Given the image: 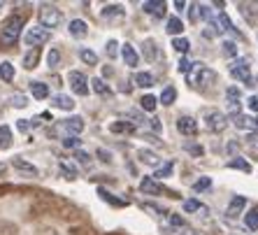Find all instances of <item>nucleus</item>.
<instances>
[{
	"mask_svg": "<svg viewBox=\"0 0 258 235\" xmlns=\"http://www.w3.org/2000/svg\"><path fill=\"white\" fill-rule=\"evenodd\" d=\"M188 86L196 91H205L207 86L214 84L216 79V73L210 70V68L205 66V63H191V70H188Z\"/></svg>",
	"mask_w": 258,
	"mask_h": 235,
	"instance_id": "obj_1",
	"label": "nucleus"
},
{
	"mask_svg": "<svg viewBox=\"0 0 258 235\" xmlns=\"http://www.w3.org/2000/svg\"><path fill=\"white\" fill-rule=\"evenodd\" d=\"M82 131H84V119H82V116H70V119H63L51 126V135L60 138V140L77 138Z\"/></svg>",
	"mask_w": 258,
	"mask_h": 235,
	"instance_id": "obj_2",
	"label": "nucleus"
},
{
	"mask_svg": "<svg viewBox=\"0 0 258 235\" xmlns=\"http://www.w3.org/2000/svg\"><path fill=\"white\" fill-rule=\"evenodd\" d=\"M21 28H24V19L19 17V14L7 19L5 24H3V28H0V42H3V47H10V44L17 42L19 35H21Z\"/></svg>",
	"mask_w": 258,
	"mask_h": 235,
	"instance_id": "obj_3",
	"label": "nucleus"
},
{
	"mask_svg": "<svg viewBox=\"0 0 258 235\" xmlns=\"http://www.w3.org/2000/svg\"><path fill=\"white\" fill-rule=\"evenodd\" d=\"M37 19H40V26H42L44 30H54L56 26H60L63 14H60V10L56 5H51V3H42L40 10H37Z\"/></svg>",
	"mask_w": 258,
	"mask_h": 235,
	"instance_id": "obj_4",
	"label": "nucleus"
},
{
	"mask_svg": "<svg viewBox=\"0 0 258 235\" xmlns=\"http://www.w3.org/2000/svg\"><path fill=\"white\" fill-rule=\"evenodd\" d=\"M49 37H51V30H44L42 26H33V28L26 30V35H24V42L28 44L30 49H37L40 44L49 42Z\"/></svg>",
	"mask_w": 258,
	"mask_h": 235,
	"instance_id": "obj_5",
	"label": "nucleus"
},
{
	"mask_svg": "<svg viewBox=\"0 0 258 235\" xmlns=\"http://www.w3.org/2000/svg\"><path fill=\"white\" fill-rule=\"evenodd\" d=\"M205 126L210 128L212 133H221L228 126V116L223 114V112H219V109H212V112H207V116H205Z\"/></svg>",
	"mask_w": 258,
	"mask_h": 235,
	"instance_id": "obj_6",
	"label": "nucleus"
},
{
	"mask_svg": "<svg viewBox=\"0 0 258 235\" xmlns=\"http://www.w3.org/2000/svg\"><path fill=\"white\" fill-rule=\"evenodd\" d=\"M68 79H70V86H72V91H75L77 96H86V93H89V79H86L84 73L72 70V73L68 75Z\"/></svg>",
	"mask_w": 258,
	"mask_h": 235,
	"instance_id": "obj_7",
	"label": "nucleus"
},
{
	"mask_svg": "<svg viewBox=\"0 0 258 235\" xmlns=\"http://www.w3.org/2000/svg\"><path fill=\"white\" fill-rule=\"evenodd\" d=\"M230 75L235 79H240V82H246V84L251 86V73H249V61H237L233 68H230Z\"/></svg>",
	"mask_w": 258,
	"mask_h": 235,
	"instance_id": "obj_8",
	"label": "nucleus"
},
{
	"mask_svg": "<svg viewBox=\"0 0 258 235\" xmlns=\"http://www.w3.org/2000/svg\"><path fill=\"white\" fill-rule=\"evenodd\" d=\"M140 189H142V193H151V196H161V193H168L165 189L158 184L154 177H144L142 182H140Z\"/></svg>",
	"mask_w": 258,
	"mask_h": 235,
	"instance_id": "obj_9",
	"label": "nucleus"
},
{
	"mask_svg": "<svg viewBox=\"0 0 258 235\" xmlns=\"http://www.w3.org/2000/svg\"><path fill=\"white\" fill-rule=\"evenodd\" d=\"M165 7H168V5H165L163 0H156V3H151V0H149V3H144V5H142V10L147 14H151V17L163 19V17H165Z\"/></svg>",
	"mask_w": 258,
	"mask_h": 235,
	"instance_id": "obj_10",
	"label": "nucleus"
},
{
	"mask_svg": "<svg viewBox=\"0 0 258 235\" xmlns=\"http://www.w3.org/2000/svg\"><path fill=\"white\" fill-rule=\"evenodd\" d=\"M121 58H123V63H126L128 68L140 66V54L131 47V44H123V47H121Z\"/></svg>",
	"mask_w": 258,
	"mask_h": 235,
	"instance_id": "obj_11",
	"label": "nucleus"
},
{
	"mask_svg": "<svg viewBox=\"0 0 258 235\" xmlns=\"http://www.w3.org/2000/svg\"><path fill=\"white\" fill-rule=\"evenodd\" d=\"M177 128H179L181 135H196V133H198V124H196V119H191V116L177 119Z\"/></svg>",
	"mask_w": 258,
	"mask_h": 235,
	"instance_id": "obj_12",
	"label": "nucleus"
},
{
	"mask_svg": "<svg viewBox=\"0 0 258 235\" xmlns=\"http://www.w3.org/2000/svg\"><path fill=\"white\" fill-rule=\"evenodd\" d=\"M138 156H140V161H142L144 165H151V168H158V165H161V156H158L156 151H151V149H140Z\"/></svg>",
	"mask_w": 258,
	"mask_h": 235,
	"instance_id": "obj_13",
	"label": "nucleus"
},
{
	"mask_svg": "<svg viewBox=\"0 0 258 235\" xmlns=\"http://www.w3.org/2000/svg\"><path fill=\"white\" fill-rule=\"evenodd\" d=\"M226 98L230 100V112H233V114H237V112H240V89H237V86H228Z\"/></svg>",
	"mask_w": 258,
	"mask_h": 235,
	"instance_id": "obj_14",
	"label": "nucleus"
},
{
	"mask_svg": "<svg viewBox=\"0 0 258 235\" xmlns=\"http://www.w3.org/2000/svg\"><path fill=\"white\" fill-rule=\"evenodd\" d=\"M51 105L58 109H66V112H70V109H75V100H72L70 96H63V93H58V96L51 98Z\"/></svg>",
	"mask_w": 258,
	"mask_h": 235,
	"instance_id": "obj_15",
	"label": "nucleus"
},
{
	"mask_svg": "<svg viewBox=\"0 0 258 235\" xmlns=\"http://www.w3.org/2000/svg\"><path fill=\"white\" fill-rule=\"evenodd\" d=\"M246 207V200L242 198V196H235L233 200H230V205H228V217L235 219V217H240V212Z\"/></svg>",
	"mask_w": 258,
	"mask_h": 235,
	"instance_id": "obj_16",
	"label": "nucleus"
},
{
	"mask_svg": "<svg viewBox=\"0 0 258 235\" xmlns=\"http://www.w3.org/2000/svg\"><path fill=\"white\" fill-rule=\"evenodd\" d=\"M30 93L35 100H44L49 96V86L44 82H30Z\"/></svg>",
	"mask_w": 258,
	"mask_h": 235,
	"instance_id": "obj_17",
	"label": "nucleus"
},
{
	"mask_svg": "<svg viewBox=\"0 0 258 235\" xmlns=\"http://www.w3.org/2000/svg\"><path fill=\"white\" fill-rule=\"evenodd\" d=\"M109 131L119 133V135H131V133H135V126L131 121H114V124H109Z\"/></svg>",
	"mask_w": 258,
	"mask_h": 235,
	"instance_id": "obj_18",
	"label": "nucleus"
},
{
	"mask_svg": "<svg viewBox=\"0 0 258 235\" xmlns=\"http://www.w3.org/2000/svg\"><path fill=\"white\" fill-rule=\"evenodd\" d=\"M86 33H89V26H86V21H82V19H75V21H70V35L84 37Z\"/></svg>",
	"mask_w": 258,
	"mask_h": 235,
	"instance_id": "obj_19",
	"label": "nucleus"
},
{
	"mask_svg": "<svg viewBox=\"0 0 258 235\" xmlns=\"http://www.w3.org/2000/svg\"><path fill=\"white\" fill-rule=\"evenodd\" d=\"M102 19H116V17H123L126 14V10H123V5H107L102 7Z\"/></svg>",
	"mask_w": 258,
	"mask_h": 235,
	"instance_id": "obj_20",
	"label": "nucleus"
},
{
	"mask_svg": "<svg viewBox=\"0 0 258 235\" xmlns=\"http://www.w3.org/2000/svg\"><path fill=\"white\" fill-rule=\"evenodd\" d=\"M142 51H144V58H147V61H154V58L158 56V47H156V42H154V40H144Z\"/></svg>",
	"mask_w": 258,
	"mask_h": 235,
	"instance_id": "obj_21",
	"label": "nucleus"
},
{
	"mask_svg": "<svg viewBox=\"0 0 258 235\" xmlns=\"http://www.w3.org/2000/svg\"><path fill=\"white\" fill-rule=\"evenodd\" d=\"M12 147V128L10 126H0V149Z\"/></svg>",
	"mask_w": 258,
	"mask_h": 235,
	"instance_id": "obj_22",
	"label": "nucleus"
},
{
	"mask_svg": "<svg viewBox=\"0 0 258 235\" xmlns=\"http://www.w3.org/2000/svg\"><path fill=\"white\" fill-rule=\"evenodd\" d=\"M91 86H93V91H96L98 96H112V89H109L105 82H102L100 77H96V79H91Z\"/></svg>",
	"mask_w": 258,
	"mask_h": 235,
	"instance_id": "obj_23",
	"label": "nucleus"
},
{
	"mask_svg": "<svg viewBox=\"0 0 258 235\" xmlns=\"http://www.w3.org/2000/svg\"><path fill=\"white\" fill-rule=\"evenodd\" d=\"M37 58H40V51H37V49H30L28 54L24 56V68L26 70H33V68L37 66Z\"/></svg>",
	"mask_w": 258,
	"mask_h": 235,
	"instance_id": "obj_24",
	"label": "nucleus"
},
{
	"mask_svg": "<svg viewBox=\"0 0 258 235\" xmlns=\"http://www.w3.org/2000/svg\"><path fill=\"white\" fill-rule=\"evenodd\" d=\"M140 105H142V109H147V112H154L156 105H158V98L151 96V93H147V96L140 98Z\"/></svg>",
	"mask_w": 258,
	"mask_h": 235,
	"instance_id": "obj_25",
	"label": "nucleus"
},
{
	"mask_svg": "<svg viewBox=\"0 0 258 235\" xmlns=\"http://www.w3.org/2000/svg\"><path fill=\"white\" fill-rule=\"evenodd\" d=\"M174 98H177V91H174V86H165L158 100H161L163 105H172V103H174Z\"/></svg>",
	"mask_w": 258,
	"mask_h": 235,
	"instance_id": "obj_26",
	"label": "nucleus"
},
{
	"mask_svg": "<svg viewBox=\"0 0 258 235\" xmlns=\"http://www.w3.org/2000/svg\"><path fill=\"white\" fill-rule=\"evenodd\" d=\"M133 82H135L138 86H142V89H147V86L154 84V75H149V73H138Z\"/></svg>",
	"mask_w": 258,
	"mask_h": 235,
	"instance_id": "obj_27",
	"label": "nucleus"
},
{
	"mask_svg": "<svg viewBox=\"0 0 258 235\" xmlns=\"http://www.w3.org/2000/svg\"><path fill=\"white\" fill-rule=\"evenodd\" d=\"M228 168H237V170H242V172H251V163L249 161H244V158H233V161H228Z\"/></svg>",
	"mask_w": 258,
	"mask_h": 235,
	"instance_id": "obj_28",
	"label": "nucleus"
},
{
	"mask_svg": "<svg viewBox=\"0 0 258 235\" xmlns=\"http://www.w3.org/2000/svg\"><path fill=\"white\" fill-rule=\"evenodd\" d=\"M0 79H3V82H12L14 79L12 63H0Z\"/></svg>",
	"mask_w": 258,
	"mask_h": 235,
	"instance_id": "obj_29",
	"label": "nucleus"
},
{
	"mask_svg": "<svg viewBox=\"0 0 258 235\" xmlns=\"http://www.w3.org/2000/svg\"><path fill=\"white\" fill-rule=\"evenodd\" d=\"M14 168L24 170V172H28V175H37V168H35V165H30V163H26L24 158H14Z\"/></svg>",
	"mask_w": 258,
	"mask_h": 235,
	"instance_id": "obj_30",
	"label": "nucleus"
},
{
	"mask_svg": "<svg viewBox=\"0 0 258 235\" xmlns=\"http://www.w3.org/2000/svg\"><path fill=\"white\" fill-rule=\"evenodd\" d=\"M244 223H246V228H249V230H258V210L246 212Z\"/></svg>",
	"mask_w": 258,
	"mask_h": 235,
	"instance_id": "obj_31",
	"label": "nucleus"
},
{
	"mask_svg": "<svg viewBox=\"0 0 258 235\" xmlns=\"http://www.w3.org/2000/svg\"><path fill=\"white\" fill-rule=\"evenodd\" d=\"M79 56H82V61H84L86 66H96V63H98L96 51H91V49H82V51H79Z\"/></svg>",
	"mask_w": 258,
	"mask_h": 235,
	"instance_id": "obj_32",
	"label": "nucleus"
},
{
	"mask_svg": "<svg viewBox=\"0 0 258 235\" xmlns=\"http://www.w3.org/2000/svg\"><path fill=\"white\" fill-rule=\"evenodd\" d=\"M58 165H60V170H63V175H66L68 180H75V177H77V168H75L72 163H68V161H60Z\"/></svg>",
	"mask_w": 258,
	"mask_h": 235,
	"instance_id": "obj_33",
	"label": "nucleus"
},
{
	"mask_svg": "<svg viewBox=\"0 0 258 235\" xmlns=\"http://www.w3.org/2000/svg\"><path fill=\"white\" fill-rule=\"evenodd\" d=\"M172 170H174L172 163H165V165H161V168L154 172V180H163V177H170V175H172Z\"/></svg>",
	"mask_w": 258,
	"mask_h": 235,
	"instance_id": "obj_34",
	"label": "nucleus"
},
{
	"mask_svg": "<svg viewBox=\"0 0 258 235\" xmlns=\"http://www.w3.org/2000/svg\"><path fill=\"white\" fill-rule=\"evenodd\" d=\"M184 212H207V207L200 205L198 200H184Z\"/></svg>",
	"mask_w": 258,
	"mask_h": 235,
	"instance_id": "obj_35",
	"label": "nucleus"
},
{
	"mask_svg": "<svg viewBox=\"0 0 258 235\" xmlns=\"http://www.w3.org/2000/svg\"><path fill=\"white\" fill-rule=\"evenodd\" d=\"M170 33V35H179L181 30H184V26H181V21L179 19H170L168 21V28H165Z\"/></svg>",
	"mask_w": 258,
	"mask_h": 235,
	"instance_id": "obj_36",
	"label": "nucleus"
},
{
	"mask_svg": "<svg viewBox=\"0 0 258 235\" xmlns=\"http://www.w3.org/2000/svg\"><path fill=\"white\" fill-rule=\"evenodd\" d=\"M10 105H12V107H26V105H28V98H26L24 93H14V96L10 98Z\"/></svg>",
	"mask_w": 258,
	"mask_h": 235,
	"instance_id": "obj_37",
	"label": "nucleus"
},
{
	"mask_svg": "<svg viewBox=\"0 0 258 235\" xmlns=\"http://www.w3.org/2000/svg\"><path fill=\"white\" fill-rule=\"evenodd\" d=\"M172 47L177 49V51H181V54H186L191 44H188V40H184V37H174V40H172Z\"/></svg>",
	"mask_w": 258,
	"mask_h": 235,
	"instance_id": "obj_38",
	"label": "nucleus"
},
{
	"mask_svg": "<svg viewBox=\"0 0 258 235\" xmlns=\"http://www.w3.org/2000/svg\"><path fill=\"white\" fill-rule=\"evenodd\" d=\"M58 61H60V51H58V49H51V51H49V56H47L49 68H58Z\"/></svg>",
	"mask_w": 258,
	"mask_h": 235,
	"instance_id": "obj_39",
	"label": "nucleus"
},
{
	"mask_svg": "<svg viewBox=\"0 0 258 235\" xmlns=\"http://www.w3.org/2000/svg\"><path fill=\"white\" fill-rule=\"evenodd\" d=\"M219 24H221V26H219L221 30H235V28H233V24H230V19L226 17L223 12H219Z\"/></svg>",
	"mask_w": 258,
	"mask_h": 235,
	"instance_id": "obj_40",
	"label": "nucleus"
},
{
	"mask_svg": "<svg viewBox=\"0 0 258 235\" xmlns=\"http://www.w3.org/2000/svg\"><path fill=\"white\" fill-rule=\"evenodd\" d=\"M210 187H212L210 177H203V180H198L196 184H193V189H196V191H205V189H210Z\"/></svg>",
	"mask_w": 258,
	"mask_h": 235,
	"instance_id": "obj_41",
	"label": "nucleus"
},
{
	"mask_svg": "<svg viewBox=\"0 0 258 235\" xmlns=\"http://www.w3.org/2000/svg\"><path fill=\"white\" fill-rule=\"evenodd\" d=\"M100 198H105V200H109V203H112V205H126V200H119V198H112V196H109L107 191H105V189H100Z\"/></svg>",
	"mask_w": 258,
	"mask_h": 235,
	"instance_id": "obj_42",
	"label": "nucleus"
},
{
	"mask_svg": "<svg viewBox=\"0 0 258 235\" xmlns=\"http://www.w3.org/2000/svg\"><path fill=\"white\" fill-rule=\"evenodd\" d=\"M116 51H119V42H116V40H109L107 42V56L109 58H114Z\"/></svg>",
	"mask_w": 258,
	"mask_h": 235,
	"instance_id": "obj_43",
	"label": "nucleus"
},
{
	"mask_svg": "<svg viewBox=\"0 0 258 235\" xmlns=\"http://www.w3.org/2000/svg\"><path fill=\"white\" fill-rule=\"evenodd\" d=\"M223 54H226V56H235V54H237L235 42H223Z\"/></svg>",
	"mask_w": 258,
	"mask_h": 235,
	"instance_id": "obj_44",
	"label": "nucleus"
},
{
	"mask_svg": "<svg viewBox=\"0 0 258 235\" xmlns=\"http://www.w3.org/2000/svg\"><path fill=\"white\" fill-rule=\"evenodd\" d=\"M75 156H77V161H79V163H84V165H89V163H91V156L86 154V151H77Z\"/></svg>",
	"mask_w": 258,
	"mask_h": 235,
	"instance_id": "obj_45",
	"label": "nucleus"
},
{
	"mask_svg": "<svg viewBox=\"0 0 258 235\" xmlns=\"http://www.w3.org/2000/svg\"><path fill=\"white\" fill-rule=\"evenodd\" d=\"M246 107L253 109V112H258V96H251L249 100H246Z\"/></svg>",
	"mask_w": 258,
	"mask_h": 235,
	"instance_id": "obj_46",
	"label": "nucleus"
},
{
	"mask_svg": "<svg viewBox=\"0 0 258 235\" xmlns=\"http://www.w3.org/2000/svg\"><path fill=\"white\" fill-rule=\"evenodd\" d=\"M179 70H181V73H188V70H191V63H188L186 58H181L179 61Z\"/></svg>",
	"mask_w": 258,
	"mask_h": 235,
	"instance_id": "obj_47",
	"label": "nucleus"
},
{
	"mask_svg": "<svg viewBox=\"0 0 258 235\" xmlns=\"http://www.w3.org/2000/svg\"><path fill=\"white\" fill-rule=\"evenodd\" d=\"M63 145H66V147H77L79 145V138H68V140H63Z\"/></svg>",
	"mask_w": 258,
	"mask_h": 235,
	"instance_id": "obj_48",
	"label": "nucleus"
},
{
	"mask_svg": "<svg viewBox=\"0 0 258 235\" xmlns=\"http://www.w3.org/2000/svg\"><path fill=\"white\" fill-rule=\"evenodd\" d=\"M186 149H188V151H193V154H198V156H203V147H198V145H193V147H191V145H186Z\"/></svg>",
	"mask_w": 258,
	"mask_h": 235,
	"instance_id": "obj_49",
	"label": "nucleus"
},
{
	"mask_svg": "<svg viewBox=\"0 0 258 235\" xmlns=\"http://www.w3.org/2000/svg\"><path fill=\"white\" fill-rule=\"evenodd\" d=\"M17 128H19V131H28V128H30V121H24V119H21V121L17 124Z\"/></svg>",
	"mask_w": 258,
	"mask_h": 235,
	"instance_id": "obj_50",
	"label": "nucleus"
},
{
	"mask_svg": "<svg viewBox=\"0 0 258 235\" xmlns=\"http://www.w3.org/2000/svg\"><path fill=\"white\" fill-rule=\"evenodd\" d=\"M246 142H251L253 147H258V135H256V133H251V135H246Z\"/></svg>",
	"mask_w": 258,
	"mask_h": 235,
	"instance_id": "obj_51",
	"label": "nucleus"
},
{
	"mask_svg": "<svg viewBox=\"0 0 258 235\" xmlns=\"http://www.w3.org/2000/svg\"><path fill=\"white\" fill-rule=\"evenodd\" d=\"M98 154H100V158H102V161H105V163H109V154H107V151H105V149H100V151H98Z\"/></svg>",
	"mask_w": 258,
	"mask_h": 235,
	"instance_id": "obj_52",
	"label": "nucleus"
},
{
	"mask_svg": "<svg viewBox=\"0 0 258 235\" xmlns=\"http://www.w3.org/2000/svg\"><path fill=\"white\" fill-rule=\"evenodd\" d=\"M184 7H186V3H181V0H177V3H174V10H179V12L184 10Z\"/></svg>",
	"mask_w": 258,
	"mask_h": 235,
	"instance_id": "obj_53",
	"label": "nucleus"
},
{
	"mask_svg": "<svg viewBox=\"0 0 258 235\" xmlns=\"http://www.w3.org/2000/svg\"><path fill=\"white\" fill-rule=\"evenodd\" d=\"M151 128H154V131H161V124H158L156 119H151Z\"/></svg>",
	"mask_w": 258,
	"mask_h": 235,
	"instance_id": "obj_54",
	"label": "nucleus"
},
{
	"mask_svg": "<svg viewBox=\"0 0 258 235\" xmlns=\"http://www.w3.org/2000/svg\"><path fill=\"white\" fill-rule=\"evenodd\" d=\"M0 7H3V3H0Z\"/></svg>",
	"mask_w": 258,
	"mask_h": 235,
	"instance_id": "obj_55",
	"label": "nucleus"
}]
</instances>
